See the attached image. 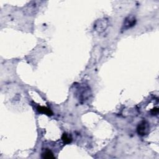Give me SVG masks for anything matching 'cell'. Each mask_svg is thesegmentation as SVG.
I'll use <instances>...</instances> for the list:
<instances>
[{
  "instance_id": "3957f363",
  "label": "cell",
  "mask_w": 159,
  "mask_h": 159,
  "mask_svg": "<svg viewBox=\"0 0 159 159\" xmlns=\"http://www.w3.org/2000/svg\"><path fill=\"white\" fill-rule=\"evenodd\" d=\"M107 22L105 19H103V20H99L97 21V22L95 24L94 28L96 29L98 31L101 32L106 28L107 27Z\"/></svg>"
},
{
  "instance_id": "7a4b0ae2",
  "label": "cell",
  "mask_w": 159,
  "mask_h": 159,
  "mask_svg": "<svg viewBox=\"0 0 159 159\" xmlns=\"http://www.w3.org/2000/svg\"><path fill=\"white\" fill-rule=\"evenodd\" d=\"M135 23H136V19H135V18L134 16H128L125 19L124 22L122 29L123 30H125L129 28H131L135 24Z\"/></svg>"
},
{
  "instance_id": "8992f818",
  "label": "cell",
  "mask_w": 159,
  "mask_h": 159,
  "mask_svg": "<svg viewBox=\"0 0 159 159\" xmlns=\"http://www.w3.org/2000/svg\"><path fill=\"white\" fill-rule=\"evenodd\" d=\"M62 141L65 143H66V144H68V143L72 142V138L71 137V135H70L69 134L67 133H64L62 136Z\"/></svg>"
},
{
  "instance_id": "277c9868",
  "label": "cell",
  "mask_w": 159,
  "mask_h": 159,
  "mask_svg": "<svg viewBox=\"0 0 159 159\" xmlns=\"http://www.w3.org/2000/svg\"><path fill=\"white\" fill-rule=\"evenodd\" d=\"M37 110L38 112H41V113L45 114L47 116H52L53 115V112L51 111V110L49 109V108L44 106H39L37 108Z\"/></svg>"
},
{
  "instance_id": "52a82bcc",
  "label": "cell",
  "mask_w": 159,
  "mask_h": 159,
  "mask_svg": "<svg viewBox=\"0 0 159 159\" xmlns=\"http://www.w3.org/2000/svg\"><path fill=\"white\" fill-rule=\"evenodd\" d=\"M151 114L152 115H157L158 113V108H155L154 109L150 111Z\"/></svg>"
},
{
  "instance_id": "6da1fadb",
  "label": "cell",
  "mask_w": 159,
  "mask_h": 159,
  "mask_svg": "<svg viewBox=\"0 0 159 159\" xmlns=\"http://www.w3.org/2000/svg\"><path fill=\"white\" fill-rule=\"evenodd\" d=\"M150 130L149 124L145 120H143L139 124L137 127V134L141 136H145L148 134Z\"/></svg>"
},
{
  "instance_id": "5b68a950",
  "label": "cell",
  "mask_w": 159,
  "mask_h": 159,
  "mask_svg": "<svg viewBox=\"0 0 159 159\" xmlns=\"http://www.w3.org/2000/svg\"><path fill=\"white\" fill-rule=\"evenodd\" d=\"M42 157L43 158L50 159V158H55V156H53V154L51 150H46L44 153H42Z\"/></svg>"
}]
</instances>
